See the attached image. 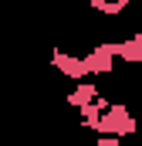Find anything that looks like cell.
I'll return each instance as SVG.
<instances>
[{
  "label": "cell",
  "mask_w": 142,
  "mask_h": 146,
  "mask_svg": "<svg viewBox=\"0 0 142 146\" xmlns=\"http://www.w3.org/2000/svg\"><path fill=\"white\" fill-rule=\"evenodd\" d=\"M85 129H95L98 136H118V139H125V136H135L139 133V119L129 112L125 102H112L95 122H88Z\"/></svg>",
  "instance_id": "obj_1"
},
{
  "label": "cell",
  "mask_w": 142,
  "mask_h": 146,
  "mask_svg": "<svg viewBox=\"0 0 142 146\" xmlns=\"http://www.w3.org/2000/svg\"><path fill=\"white\" fill-rule=\"evenodd\" d=\"M51 65L64 75V78H71V82H88L91 78L88 65H85V54H68L64 48H54L51 51Z\"/></svg>",
  "instance_id": "obj_2"
},
{
  "label": "cell",
  "mask_w": 142,
  "mask_h": 146,
  "mask_svg": "<svg viewBox=\"0 0 142 146\" xmlns=\"http://www.w3.org/2000/svg\"><path fill=\"white\" fill-rule=\"evenodd\" d=\"M115 54H112V44L108 41H98L88 54H85V65H88V72L91 75H112L115 72Z\"/></svg>",
  "instance_id": "obj_3"
},
{
  "label": "cell",
  "mask_w": 142,
  "mask_h": 146,
  "mask_svg": "<svg viewBox=\"0 0 142 146\" xmlns=\"http://www.w3.org/2000/svg\"><path fill=\"white\" fill-rule=\"evenodd\" d=\"M112 44V54L125 65H142V31H135L132 37H122V41H108Z\"/></svg>",
  "instance_id": "obj_4"
},
{
  "label": "cell",
  "mask_w": 142,
  "mask_h": 146,
  "mask_svg": "<svg viewBox=\"0 0 142 146\" xmlns=\"http://www.w3.org/2000/svg\"><path fill=\"white\" fill-rule=\"evenodd\" d=\"M98 95H102V92H98V85H95V82H74V88L68 92V99H64V102H68L71 109L81 112L85 106H91Z\"/></svg>",
  "instance_id": "obj_5"
},
{
  "label": "cell",
  "mask_w": 142,
  "mask_h": 146,
  "mask_svg": "<svg viewBox=\"0 0 142 146\" xmlns=\"http://www.w3.org/2000/svg\"><path fill=\"white\" fill-rule=\"evenodd\" d=\"M95 146H122V139H118V136H98Z\"/></svg>",
  "instance_id": "obj_6"
}]
</instances>
